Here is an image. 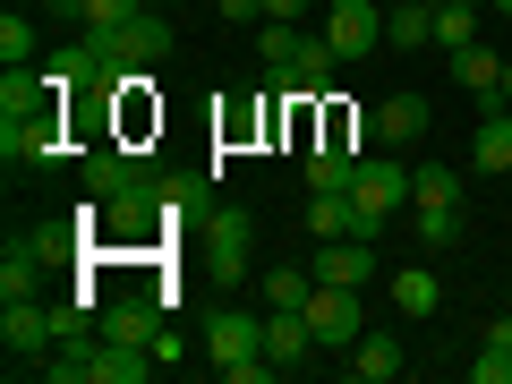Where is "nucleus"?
<instances>
[{"instance_id":"1","label":"nucleus","mask_w":512,"mask_h":384,"mask_svg":"<svg viewBox=\"0 0 512 384\" xmlns=\"http://www.w3.org/2000/svg\"><path fill=\"white\" fill-rule=\"evenodd\" d=\"M350 197H359V214H367V239L393 231V214L410 205V163H402V154H359V180H350Z\"/></svg>"},{"instance_id":"2","label":"nucleus","mask_w":512,"mask_h":384,"mask_svg":"<svg viewBox=\"0 0 512 384\" xmlns=\"http://www.w3.org/2000/svg\"><path fill=\"white\" fill-rule=\"evenodd\" d=\"M52 342H60V316L35 308V291L0 299V350H9V376H18V367H43V359H52Z\"/></svg>"},{"instance_id":"3","label":"nucleus","mask_w":512,"mask_h":384,"mask_svg":"<svg viewBox=\"0 0 512 384\" xmlns=\"http://www.w3.org/2000/svg\"><path fill=\"white\" fill-rule=\"evenodd\" d=\"M325 43L342 60H367L384 43V0H333V9H325Z\"/></svg>"},{"instance_id":"4","label":"nucleus","mask_w":512,"mask_h":384,"mask_svg":"<svg viewBox=\"0 0 512 384\" xmlns=\"http://www.w3.org/2000/svg\"><path fill=\"white\" fill-rule=\"evenodd\" d=\"M171 43H180V35H171V18H163V0H154L146 18H128L120 35H103V52L120 60V69H154V60H171Z\"/></svg>"},{"instance_id":"5","label":"nucleus","mask_w":512,"mask_h":384,"mask_svg":"<svg viewBox=\"0 0 512 384\" xmlns=\"http://www.w3.org/2000/svg\"><path fill=\"white\" fill-rule=\"evenodd\" d=\"M308 333H316V350H350L359 342V291H342V282H316V299H308Z\"/></svg>"},{"instance_id":"6","label":"nucleus","mask_w":512,"mask_h":384,"mask_svg":"<svg viewBox=\"0 0 512 384\" xmlns=\"http://www.w3.org/2000/svg\"><path fill=\"white\" fill-rule=\"evenodd\" d=\"M0 154L9 163H60V111H18V120H0Z\"/></svg>"},{"instance_id":"7","label":"nucleus","mask_w":512,"mask_h":384,"mask_svg":"<svg viewBox=\"0 0 512 384\" xmlns=\"http://www.w3.org/2000/svg\"><path fill=\"white\" fill-rule=\"evenodd\" d=\"M316 282H342V291H367L376 282V239H316V265H308Z\"/></svg>"},{"instance_id":"8","label":"nucleus","mask_w":512,"mask_h":384,"mask_svg":"<svg viewBox=\"0 0 512 384\" xmlns=\"http://www.w3.org/2000/svg\"><path fill=\"white\" fill-rule=\"evenodd\" d=\"M342 376L350 384H393V376H410V350L393 342V333H359V342L342 350Z\"/></svg>"},{"instance_id":"9","label":"nucleus","mask_w":512,"mask_h":384,"mask_svg":"<svg viewBox=\"0 0 512 384\" xmlns=\"http://www.w3.org/2000/svg\"><path fill=\"white\" fill-rule=\"evenodd\" d=\"M427 128H436V111H427V94H393V103L376 111V146L410 154V146H427Z\"/></svg>"},{"instance_id":"10","label":"nucleus","mask_w":512,"mask_h":384,"mask_svg":"<svg viewBox=\"0 0 512 384\" xmlns=\"http://www.w3.org/2000/svg\"><path fill=\"white\" fill-rule=\"evenodd\" d=\"M308 350H316L308 308H274V316H265V359H274L282 376H299V367H308Z\"/></svg>"},{"instance_id":"11","label":"nucleus","mask_w":512,"mask_h":384,"mask_svg":"<svg viewBox=\"0 0 512 384\" xmlns=\"http://www.w3.org/2000/svg\"><path fill=\"white\" fill-rule=\"evenodd\" d=\"M163 359L146 342H94V384H154Z\"/></svg>"},{"instance_id":"12","label":"nucleus","mask_w":512,"mask_h":384,"mask_svg":"<svg viewBox=\"0 0 512 384\" xmlns=\"http://www.w3.org/2000/svg\"><path fill=\"white\" fill-rule=\"evenodd\" d=\"M205 265H214V282H222V291H231V282L248 274V214H231V205L214 214V248H205Z\"/></svg>"},{"instance_id":"13","label":"nucleus","mask_w":512,"mask_h":384,"mask_svg":"<svg viewBox=\"0 0 512 384\" xmlns=\"http://www.w3.org/2000/svg\"><path fill=\"white\" fill-rule=\"evenodd\" d=\"M256 350H265V325H256V316H231V308H222L214 325H205V359H214V367L256 359Z\"/></svg>"},{"instance_id":"14","label":"nucleus","mask_w":512,"mask_h":384,"mask_svg":"<svg viewBox=\"0 0 512 384\" xmlns=\"http://www.w3.org/2000/svg\"><path fill=\"white\" fill-rule=\"evenodd\" d=\"M453 77H461L487 111H504V60H495L487 43H461V52H453Z\"/></svg>"},{"instance_id":"15","label":"nucleus","mask_w":512,"mask_h":384,"mask_svg":"<svg viewBox=\"0 0 512 384\" xmlns=\"http://www.w3.org/2000/svg\"><path fill=\"white\" fill-rule=\"evenodd\" d=\"M103 342H163V325H154V299L146 291H137V299H111V308H103Z\"/></svg>"},{"instance_id":"16","label":"nucleus","mask_w":512,"mask_h":384,"mask_svg":"<svg viewBox=\"0 0 512 384\" xmlns=\"http://www.w3.org/2000/svg\"><path fill=\"white\" fill-rule=\"evenodd\" d=\"M470 171H512V111H487L478 120V137H470Z\"/></svg>"},{"instance_id":"17","label":"nucleus","mask_w":512,"mask_h":384,"mask_svg":"<svg viewBox=\"0 0 512 384\" xmlns=\"http://www.w3.org/2000/svg\"><path fill=\"white\" fill-rule=\"evenodd\" d=\"M384 43H393V52H427V43H436V9H427V0L384 9Z\"/></svg>"},{"instance_id":"18","label":"nucleus","mask_w":512,"mask_h":384,"mask_svg":"<svg viewBox=\"0 0 512 384\" xmlns=\"http://www.w3.org/2000/svg\"><path fill=\"white\" fill-rule=\"evenodd\" d=\"M60 9H69V18L86 26V35H120L128 18H146L154 0H60Z\"/></svg>"},{"instance_id":"19","label":"nucleus","mask_w":512,"mask_h":384,"mask_svg":"<svg viewBox=\"0 0 512 384\" xmlns=\"http://www.w3.org/2000/svg\"><path fill=\"white\" fill-rule=\"evenodd\" d=\"M393 308H402V316H436V308H444L436 265H410V274H393Z\"/></svg>"},{"instance_id":"20","label":"nucleus","mask_w":512,"mask_h":384,"mask_svg":"<svg viewBox=\"0 0 512 384\" xmlns=\"http://www.w3.org/2000/svg\"><path fill=\"white\" fill-rule=\"evenodd\" d=\"M478 18H487V0H444V9H436V52L478 43Z\"/></svg>"},{"instance_id":"21","label":"nucleus","mask_w":512,"mask_h":384,"mask_svg":"<svg viewBox=\"0 0 512 384\" xmlns=\"http://www.w3.org/2000/svg\"><path fill=\"white\" fill-rule=\"evenodd\" d=\"M410 205H461V171L453 163H410Z\"/></svg>"},{"instance_id":"22","label":"nucleus","mask_w":512,"mask_h":384,"mask_svg":"<svg viewBox=\"0 0 512 384\" xmlns=\"http://www.w3.org/2000/svg\"><path fill=\"white\" fill-rule=\"evenodd\" d=\"M52 77H26V69H9V77H0V120H18V111H43V103H52Z\"/></svg>"},{"instance_id":"23","label":"nucleus","mask_w":512,"mask_h":384,"mask_svg":"<svg viewBox=\"0 0 512 384\" xmlns=\"http://www.w3.org/2000/svg\"><path fill=\"white\" fill-rule=\"evenodd\" d=\"M410 231H419V248H427V256L453 248V239H461V205H410Z\"/></svg>"},{"instance_id":"24","label":"nucleus","mask_w":512,"mask_h":384,"mask_svg":"<svg viewBox=\"0 0 512 384\" xmlns=\"http://www.w3.org/2000/svg\"><path fill=\"white\" fill-rule=\"evenodd\" d=\"M308 299H316V274H299V265L265 274V308H308Z\"/></svg>"},{"instance_id":"25","label":"nucleus","mask_w":512,"mask_h":384,"mask_svg":"<svg viewBox=\"0 0 512 384\" xmlns=\"http://www.w3.org/2000/svg\"><path fill=\"white\" fill-rule=\"evenodd\" d=\"M299 43H308L299 26H265V35H256V52H265V77H282V69H291V60H299Z\"/></svg>"},{"instance_id":"26","label":"nucleus","mask_w":512,"mask_h":384,"mask_svg":"<svg viewBox=\"0 0 512 384\" xmlns=\"http://www.w3.org/2000/svg\"><path fill=\"white\" fill-rule=\"evenodd\" d=\"M0 60H9V69L35 60V26H26V18H0Z\"/></svg>"},{"instance_id":"27","label":"nucleus","mask_w":512,"mask_h":384,"mask_svg":"<svg viewBox=\"0 0 512 384\" xmlns=\"http://www.w3.org/2000/svg\"><path fill=\"white\" fill-rule=\"evenodd\" d=\"M470 384H512V350H504V342H487V350L470 359Z\"/></svg>"},{"instance_id":"28","label":"nucleus","mask_w":512,"mask_h":384,"mask_svg":"<svg viewBox=\"0 0 512 384\" xmlns=\"http://www.w3.org/2000/svg\"><path fill=\"white\" fill-rule=\"evenodd\" d=\"M214 376H222V384H274L282 367L265 359V350H256V359H231V367H214Z\"/></svg>"},{"instance_id":"29","label":"nucleus","mask_w":512,"mask_h":384,"mask_svg":"<svg viewBox=\"0 0 512 384\" xmlns=\"http://www.w3.org/2000/svg\"><path fill=\"white\" fill-rule=\"evenodd\" d=\"M299 18H316V0H265V26H299Z\"/></svg>"},{"instance_id":"30","label":"nucleus","mask_w":512,"mask_h":384,"mask_svg":"<svg viewBox=\"0 0 512 384\" xmlns=\"http://www.w3.org/2000/svg\"><path fill=\"white\" fill-rule=\"evenodd\" d=\"M487 9H495V18H512V0H487Z\"/></svg>"},{"instance_id":"31","label":"nucleus","mask_w":512,"mask_h":384,"mask_svg":"<svg viewBox=\"0 0 512 384\" xmlns=\"http://www.w3.org/2000/svg\"><path fill=\"white\" fill-rule=\"evenodd\" d=\"M504 103H512V60H504Z\"/></svg>"},{"instance_id":"32","label":"nucleus","mask_w":512,"mask_h":384,"mask_svg":"<svg viewBox=\"0 0 512 384\" xmlns=\"http://www.w3.org/2000/svg\"><path fill=\"white\" fill-rule=\"evenodd\" d=\"M316 9H333V0H316Z\"/></svg>"},{"instance_id":"33","label":"nucleus","mask_w":512,"mask_h":384,"mask_svg":"<svg viewBox=\"0 0 512 384\" xmlns=\"http://www.w3.org/2000/svg\"><path fill=\"white\" fill-rule=\"evenodd\" d=\"M427 9H444V0H427Z\"/></svg>"}]
</instances>
